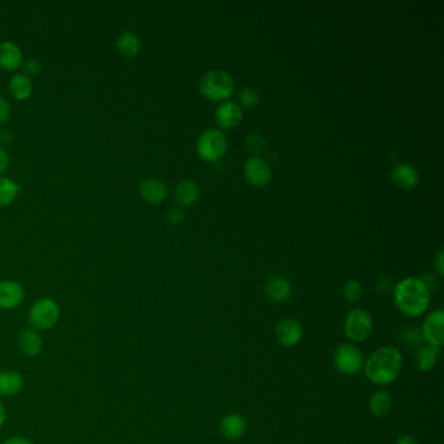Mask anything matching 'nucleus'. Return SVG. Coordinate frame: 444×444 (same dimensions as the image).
<instances>
[{
    "label": "nucleus",
    "instance_id": "nucleus-25",
    "mask_svg": "<svg viewBox=\"0 0 444 444\" xmlns=\"http://www.w3.org/2000/svg\"><path fill=\"white\" fill-rule=\"evenodd\" d=\"M18 185L7 177H0V208L12 203L18 197Z\"/></svg>",
    "mask_w": 444,
    "mask_h": 444
},
{
    "label": "nucleus",
    "instance_id": "nucleus-14",
    "mask_svg": "<svg viewBox=\"0 0 444 444\" xmlns=\"http://www.w3.org/2000/svg\"><path fill=\"white\" fill-rule=\"evenodd\" d=\"M24 300L22 287L13 281H0V308L4 310L18 308Z\"/></svg>",
    "mask_w": 444,
    "mask_h": 444
},
{
    "label": "nucleus",
    "instance_id": "nucleus-31",
    "mask_svg": "<svg viewBox=\"0 0 444 444\" xmlns=\"http://www.w3.org/2000/svg\"><path fill=\"white\" fill-rule=\"evenodd\" d=\"M377 292L379 296H387L392 292V285H391L390 279L387 278H381L377 283Z\"/></svg>",
    "mask_w": 444,
    "mask_h": 444
},
{
    "label": "nucleus",
    "instance_id": "nucleus-9",
    "mask_svg": "<svg viewBox=\"0 0 444 444\" xmlns=\"http://www.w3.org/2000/svg\"><path fill=\"white\" fill-rule=\"evenodd\" d=\"M444 311L442 309L434 310L427 316L421 332L426 344L440 348L444 342Z\"/></svg>",
    "mask_w": 444,
    "mask_h": 444
},
{
    "label": "nucleus",
    "instance_id": "nucleus-7",
    "mask_svg": "<svg viewBox=\"0 0 444 444\" xmlns=\"http://www.w3.org/2000/svg\"><path fill=\"white\" fill-rule=\"evenodd\" d=\"M60 310L54 300L41 299L29 311V323L38 330H50L59 319Z\"/></svg>",
    "mask_w": 444,
    "mask_h": 444
},
{
    "label": "nucleus",
    "instance_id": "nucleus-4",
    "mask_svg": "<svg viewBox=\"0 0 444 444\" xmlns=\"http://www.w3.org/2000/svg\"><path fill=\"white\" fill-rule=\"evenodd\" d=\"M227 152V138L219 129H206L197 140V154L209 163H217Z\"/></svg>",
    "mask_w": 444,
    "mask_h": 444
},
{
    "label": "nucleus",
    "instance_id": "nucleus-6",
    "mask_svg": "<svg viewBox=\"0 0 444 444\" xmlns=\"http://www.w3.org/2000/svg\"><path fill=\"white\" fill-rule=\"evenodd\" d=\"M335 368L345 375H354L363 370L365 357L357 345L343 343L336 348L334 354Z\"/></svg>",
    "mask_w": 444,
    "mask_h": 444
},
{
    "label": "nucleus",
    "instance_id": "nucleus-21",
    "mask_svg": "<svg viewBox=\"0 0 444 444\" xmlns=\"http://www.w3.org/2000/svg\"><path fill=\"white\" fill-rule=\"evenodd\" d=\"M369 408L375 417H384L392 408V396L386 390L377 391L369 401Z\"/></svg>",
    "mask_w": 444,
    "mask_h": 444
},
{
    "label": "nucleus",
    "instance_id": "nucleus-13",
    "mask_svg": "<svg viewBox=\"0 0 444 444\" xmlns=\"http://www.w3.org/2000/svg\"><path fill=\"white\" fill-rule=\"evenodd\" d=\"M263 290H264V295L274 302H284L290 300L292 295L290 281L281 275L269 278L264 283Z\"/></svg>",
    "mask_w": 444,
    "mask_h": 444
},
{
    "label": "nucleus",
    "instance_id": "nucleus-27",
    "mask_svg": "<svg viewBox=\"0 0 444 444\" xmlns=\"http://www.w3.org/2000/svg\"><path fill=\"white\" fill-rule=\"evenodd\" d=\"M343 293H344L345 300L348 302L356 304L363 297V285L360 281H356V279H349L344 284Z\"/></svg>",
    "mask_w": 444,
    "mask_h": 444
},
{
    "label": "nucleus",
    "instance_id": "nucleus-5",
    "mask_svg": "<svg viewBox=\"0 0 444 444\" xmlns=\"http://www.w3.org/2000/svg\"><path fill=\"white\" fill-rule=\"evenodd\" d=\"M344 331L345 335L351 342L363 343L372 335V316L363 309H352L345 317Z\"/></svg>",
    "mask_w": 444,
    "mask_h": 444
},
{
    "label": "nucleus",
    "instance_id": "nucleus-28",
    "mask_svg": "<svg viewBox=\"0 0 444 444\" xmlns=\"http://www.w3.org/2000/svg\"><path fill=\"white\" fill-rule=\"evenodd\" d=\"M401 340L410 347H418L424 343V336L418 327H408L403 331Z\"/></svg>",
    "mask_w": 444,
    "mask_h": 444
},
{
    "label": "nucleus",
    "instance_id": "nucleus-23",
    "mask_svg": "<svg viewBox=\"0 0 444 444\" xmlns=\"http://www.w3.org/2000/svg\"><path fill=\"white\" fill-rule=\"evenodd\" d=\"M116 47H118V51L120 54L124 55L127 58H133L141 50V41H140V38L135 33L123 32L118 36Z\"/></svg>",
    "mask_w": 444,
    "mask_h": 444
},
{
    "label": "nucleus",
    "instance_id": "nucleus-10",
    "mask_svg": "<svg viewBox=\"0 0 444 444\" xmlns=\"http://www.w3.org/2000/svg\"><path fill=\"white\" fill-rule=\"evenodd\" d=\"M304 335V330L299 321L293 318H284L276 326V339L283 347L292 348L299 344Z\"/></svg>",
    "mask_w": 444,
    "mask_h": 444
},
{
    "label": "nucleus",
    "instance_id": "nucleus-17",
    "mask_svg": "<svg viewBox=\"0 0 444 444\" xmlns=\"http://www.w3.org/2000/svg\"><path fill=\"white\" fill-rule=\"evenodd\" d=\"M140 194L142 200L149 203H161L167 197V187L158 179H146L140 185Z\"/></svg>",
    "mask_w": 444,
    "mask_h": 444
},
{
    "label": "nucleus",
    "instance_id": "nucleus-32",
    "mask_svg": "<svg viewBox=\"0 0 444 444\" xmlns=\"http://www.w3.org/2000/svg\"><path fill=\"white\" fill-rule=\"evenodd\" d=\"M184 218H185V215L180 209L170 210V213L167 215V219L171 224H179V223H182Z\"/></svg>",
    "mask_w": 444,
    "mask_h": 444
},
{
    "label": "nucleus",
    "instance_id": "nucleus-35",
    "mask_svg": "<svg viewBox=\"0 0 444 444\" xmlns=\"http://www.w3.org/2000/svg\"><path fill=\"white\" fill-rule=\"evenodd\" d=\"M8 167V155L0 147V175L4 173Z\"/></svg>",
    "mask_w": 444,
    "mask_h": 444
},
{
    "label": "nucleus",
    "instance_id": "nucleus-19",
    "mask_svg": "<svg viewBox=\"0 0 444 444\" xmlns=\"http://www.w3.org/2000/svg\"><path fill=\"white\" fill-rule=\"evenodd\" d=\"M200 196V185L193 180H184L175 189V200L180 206H191Z\"/></svg>",
    "mask_w": 444,
    "mask_h": 444
},
{
    "label": "nucleus",
    "instance_id": "nucleus-36",
    "mask_svg": "<svg viewBox=\"0 0 444 444\" xmlns=\"http://www.w3.org/2000/svg\"><path fill=\"white\" fill-rule=\"evenodd\" d=\"M3 444H33L29 439L24 438V436H13V438H9Z\"/></svg>",
    "mask_w": 444,
    "mask_h": 444
},
{
    "label": "nucleus",
    "instance_id": "nucleus-15",
    "mask_svg": "<svg viewBox=\"0 0 444 444\" xmlns=\"http://www.w3.org/2000/svg\"><path fill=\"white\" fill-rule=\"evenodd\" d=\"M246 421L238 413H229L220 421V433L229 440H237L246 433Z\"/></svg>",
    "mask_w": 444,
    "mask_h": 444
},
{
    "label": "nucleus",
    "instance_id": "nucleus-20",
    "mask_svg": "<svg viewBox=\"0 0 444 444\" xmlns=\"http://www.w3.org/2000/svg\"><path fill=\"white\" fill-rule=\"evenodd\" d=\"M24 387V377L18 372L6 370L0 372V395L15 396Z\"/></svg>",
    "mask_w": 444,
    "mask_h": 444
},
{
    "label": "nucleus",
    "instance_id": "nucleus-26",
    "mask_svg": "<svg viewBox=\"0 0 444 444\" xmlns=\"http://www.w3.org/2000/svg\"><path fill=\"white\" fill-rule=\"evenodd\" d=\"M237 100H238V106L241 109H250L257 107L260 105V93L253 89V88H244L238 91L237 94Z\"/></svg>",
    "mask_w": 444,
    "mask_h": 444
},
{
    "label": "nucleus",
    "instance_id": "nucleus-12",
    "mask_svg": "<svg viewBox=\"0 0 444 444\" xmlns=\"http://www.w3.org/2000/svg\"><path fill=\"white\" fill-rule=\"evenodd\" d=\"M243 120V109L231 100L222 102L215 109V121L223 129H234Z\"/></svg>",
    "mask_w": 444,
    "mask_h": 444
},
{
    "label": "nucleus",
    "instance_id": "nucleus-1",
    "mask_svg": "<svg viewBox=\"0 0 444 444\" xmlns=\"http://www.w3.org/2000/svg\"><path fill=\"white\" fill-rule=\"evenodd\" d=\"M365 374L377 386H389L399 378L403 368V356L399 349L391 345L377 348L365 360Z\"/></svg>",
    "mask_w": 444,
    "mask_h": 444
},
{
    "label": "nucleus",
    "instance_id": "nucleus-22",
    "mask_svg": "<svg viewBox=\"0 0 444 444\" xmlns=\"http://www.w3.org/2000/svg\"><path fill=\"white\" fill-rule=\"evenodd\" d=\"M18 345H20V349L22 354L33 357V356L41 354L42 339L34 331L25 330L18 336Z\"/></svg>",
    "mask_w": 444,
    "mask_h": 444
},
{
    "label": "nucleus",
    "instance_id": "nucleus-11",
    "mask_svg": "<svg viewBox=\"0 0 444 444\" xmlns=\"http://www.w3.org/2000/svg\"><path fill=\"white\" fill-rule=\"evenodd\" d=\"M391 182L399 189L412 191L419 182V173L415 166L409 163H399L392 167L390 173Z\"/></svg>",
    "mask_w": 444,
    "mask_h": 444
},
{
    "label": "nucleus",
    "instance_id": "nucleus-29",
    "mask_svg": "<svg viewBox=\"0 0 444 444\" xmlns=\"http://www.w3.org/2000/svg\"><path fill=\"white\" fill-rule=\"evenodd\" d=\"M245 146L252 154H261L266 149V140L258 133H250L245 140Z\"/></svg>",
    "mask_w": 444,
    "mask_h": 444
},
{
    "label": "nucleus",
    "instance_id": "nucleus-18",
    "mask_svg": "<svg viewBox=\"0 0 444 444\" xmlns=\"http://www.w3.org/2000/svg\"><path fill=\"white\" fill-rule=\"evenodd\" d=\"M440 356V348L434 345H421L416 352V363L418 370L422 372H431L436 368Z\"/></svg>",
    "mask_w": 444,
    "mask_h": 444
},
{
    "label": "nucleus",
    "instance_id": "nucleus-3",
    "mask_svg": "<svg viewBox=\"0 0 444 444\" xmlns=\"http://www.w3.org/2000/svg\"><path fill=\"white\" fill-rule=\"evenodd\" d=\"M200 91L208 100L226 102L235 91V82L226 71L213 69L201 77Z\"/></svg>",
    "mask_w": 444,
    "mask_h": 444
},
{
    "label": "nucleus",
    "instance_id": "nucleus-33",
    "mask_svg": "<svg viewBox=\"0 0 444 444\" xmlns=\"http://www.w3.org/2000/svg\"><path fill=\"white\" fill-rule=\"evenodd\" d=\"M434 266H436V271L443 276L444 275V254L443 250L440 249L438 253H436V258H434Z\"/></svg>",
    "mask_w": 444,
    "mask_h": 444
},
{
    "label": "nucleus",
    "instance_id": "nucleus-2",
    "mask_svg": "<svg viewBox=\"0 0 444 444\" xmlns=\"http://www.w3.org/2000/svg\"><path fill=\"white\" fill-rule=\"evenodd\" d=\"M392 293L396 308L407 317H419L429 308L430 292L418 278H405L400 281Z\"/></svg>",
    "mask_w": 444,
    "mask_h": 444
},
{
    "label": "nucleus",
    "instance_id": "nucleus-34",
    "mask_svg": "<svg viewBox=\"0 0 444 444\" xmlns=\"http://www.w3.org/2000/svg\"><path fill=\"white\" fill-rule=\"evenodd\" d=\"M39 71H41V65L36 60H29L25 64V72L29 73V74H38Z\"/></svg>",
    "mask_w": 444,
    "mask_h": 444
},
{
    "label": "nucleus",
    "instance_id": "nucleus-37",
    "mask_svg": "<svg viewBox=\"0 0 444 444\" xmlns=\"http://www.w3.org/2000/svg\"><path fill=\"white\" fill-rule=\"evenodd\" d=\"M395 444H418L417 440L410 436H401L398 438Z\"/></svg>",
    "mask_w": 444,
    "mask_h": 444
},
{
    "label": "nucleus",
    "instance_id": "nucleus-38",
    "mask_svg": "<svg viewBox=\"0 0 444 444\" xmlns=\"http://www.w3.org/2000/svg\"><path fill=\"white\" fill-rule=\"evenodd\" d=\"M4 421H6V410H4V407H3V404L0 403V427L3 426Z\"/></svg>",
    "mask_w": 444,
    "mask_h": 444
},
{
    "label": "nucleus",
    "instance_id": "nucleus-30",
    "mask_svg": "<svg viewBox=\"0 0 444 444\" xmlns=\"http://www.w3.org/2000/svg\"><path fill=\"white\" fill-rule=\"evenodd\" d=\"M11 118V106L8 102L0 97V124H4Z\"/></svg>",
    "mask_w": 444,
    "mask_h": 444
},
{
    "label": "nucleus",
    "instance_id": "nucleus-16",
    "mask_svg": "<svg viewBox=\"0 0 444 444\" xmlns=\"http://www.w3.org/2000/svg\"><path fill=\"white\" fill-rule=\"evenodd\" d=\"M22 64V53L16 43L6 41L0 43V67L6 71H16Z\"/></svg>",
    "mask_w": 444,
    "mask_h": 444
},
{
    "label": "nucleus",
    "instance_id": "nucleus-8",
    "mask_svg": "<svg viewBox=\"0 0 444 444\" xmlns=\"http://www.w3.org/2000/svg\"><path fill=\"white\" fill-rule=\"evenodd\" d=\"M243 173H244L245 180L254 188H264L269 182H271V167L260 156L249 158L245 162Z\"/></svg>",
    "mask_w": 444,
    "mask_h": 444
},
{
    "label": "nucleus",
    "instance_id": "nucleus-24",
    "mask_svg": "<svg viewBox=\"0 0 444 444\" xmlns=\"http://www.w3.org/2000/svg\"><path fill=\"white\" fill-rule=\"evenodd\" d=\"M9 91L16 100H27L33 91L32 80L27 74H15L9 81Z\"/></svg>",
    "mask_w": 444,
    "mask_h": 444
}]
</instances>
